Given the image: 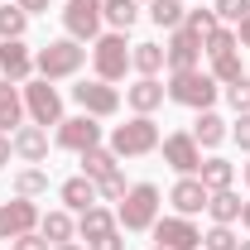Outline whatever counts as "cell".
<instances>
[{"label":"cell","mask_w":250,"mask_h":250,"mask_svg":"<svg viewBox=\"0 0 250 250\" xmlns=\"http://www.w3.org/2000/svg\"><path fill=\"white\" fill-rule=\"evenodd\" d=\"M101 20L116 34H130L135 20H140V0H101Z\"/></svg>","instance_id":"obj_25"},{"label":"cell","mask_w":250,"mask_h":250,"mask_svg":"<svg viewBox=\"0 0 250 250\" xmlns=\"http://www.w3.org/2000/svg\"><path fill=\"white\" fill-rule=\"evenodd\" d=\"M197 178H202V188H207V192H221V188L236 183V164H231V159H221V154H212V159H202Z\"/></svg>","instance_id":"obj_24"},{"label":"cell","mask_w":250,"mask_h":250,"mask_svg":"<svg viewBox=\"0 0 250 250\" xmlns=\"http://www.w3.org/2000/svg\"><path fill=\"white\" fill-rule=\"evenodd\" d=\"M53 145H58V149H72V154L96 149V145H101V121H96V116H62L58 130H53Z\"/></svg>","instance_id":"obj_11"},{"label":"cell","mask_w":250,"mask_h":250,"mask_svg":"<svg viewBox=\"0 0 250 250\" xmlns=\"http://www.w3.org/2000/svg\"><path fill=\"white\" fill-rule=\"evenodd\" d=\"M39 202L29 197H10V202H0V241H15V236H24V231H39Z\"/></svg>","instance_id":"obj_12"},{"label":"cell","mask_w":250,"mask_h":250,"mask_svg":"<svg viewBox=\"0 0 250 250\" xmlns=\"http://www.w3.org/2000/svg\"><path fill=\"white\" fill-rule=\"evenodd\" d=\"M159 140H164V135H159L154 116H130L125 125L111 130V145H106V149H111L116 159H145V154L159 149Z\"/></svg>","instance_id":"obj_4"},{"label":"cell","mask_w":250,"mask_h":250,"mask_svg":"<svg viewBox=\"0 0 250 250\" xmlns=\"http://www.w3.org/2000/svg\"><path fill=\"white\" fill-rule=\"evenodd\" d=\"M10 250H53V246H48L39 231H24V236H15V241H10Z\"/></svg>","instance_id":"obj_39"},{"label":"cell","mask_w":250,"mask_h":250,"mask_svg":"<svg viewBox=\"0 0 250 250\" xmlns=\"http://www.w3.org/2000/svg\"><path fill=\"white\" fill-rule=\"evenodd\" d=\"M39 236H43L48 246L77 241V217H72L67 207H53V212H43V217H39Z\"/></svg>","instance_id":"obj_21"},{"label":"cell","mask_w":250,"mask_h":250,"mask_svg":"<svg viewBox=\"0 0 250 250\" xmlns=\"http://www.w3.org/2000/svg\"><path fill=\"white\" fill-rule=\"evenodd\" d=\"M92 67H96L101 82H111V87L121 82L125 72H130V43H125V34L111 29V34L96 39V43H92Z\"/></svg>","instance_id":"obj_6"},{"label":"cell","mask_w":250,"mask_h":250,"mask_svg":"<svg viewBox=\"0 0 250 250\" xmlns=\"http://www.w3.org/2000/svg\"><path fill=\"white\" fill-rule=\"evenodd\" d=\"M82 62H87V43H77V39H53V43H43V48L34 53V72H39L43 82H67V77L82 72Z\"/></svg>","instance_id":"obj_1"},{"label":"cell","mask_w":250,"mask_h":250,"mask_svg":"<svg viewBox=\"0 0 250 250\" xmlns=\"http://www.w3.org/2000/svg\"><path fill=\"white\" fill-rule=\"evenodd\" d=\"M168 62H164V43H130V72L140 77H159Z\"/></svg>","instance_id":"obj_23"},{"label":"cell","mask_w":250,"mask_h":250,"mask_svg":"<svg viewBox=\"0 0 250 250\" xmlns=\"http://www.w3.org/2000/svg\"><path fill=\"white\" fill-rule=\"evenodd\" d=\"M231 140L241 145V154H250V111H246V116H236V125H231Z\"/></svg>","instance_id":"obj_38"},{"label":"cell","mask_w":250,"mask_h":250,"mask_svg":"<svg viewBox=\"0 0 250 250\" xmlns=\"http://www.w3.org/2000/svg\"><path fill=\"white\" fill-rule=\"evenodd\" d=\"M149 236H154V246L164 250H202V231H197V221L192 217H159L154 226H149Z\"/></svg>","instance_id":"obj_10"},{"label":"cell","mask_w":250,"mask_h":250,"mask_svg":"<svg viewBox=\"0 0 250 250\" xmlns=\"http://www.w3.org/2000/svg\"><path fill=\"white\" fill-rule=\"evenodd\" d=\"M241 178H246V188H250V159H246V164H241Z\"/></svg>","instance_id":"obj_46"},{"label":"cell","mask_w":250,"mask_h":250,"mask_svg":"<svg viewBox=\"0 0 250 250\" xmlns=\"http://www.w3.org/2000/svg\"><path fill=\"white\" fill-rule=\"evenodd\" d=\"M236 43H241V48H250V15L236 24Z\"/></svg>","instance_id":"obj_42"},{"label":"cell","mask_w":250,"mask_h":250,"mask_svg":"<svg viewBox=\"0 0 250 250\" xmlns=\"http://www.w3.org/2000/svg\"><path fill=\"white\" fill-rule=\"evenodd\" d=\"M24 116H29V125H53L58 130V121H62V96H58V87L53 82H43V77H29L24 87Z\"/></svg>","instance_id":"obj_5"},{"label":"cell","mask_w":250,"mask_h":250,"mask_svg":"<svg viewBox=\"0 0 250 250\" xmlns=\"http://www.w3.org/2000/svg\"><path fill=\"white\" fill-rule=\"evenodd\" d=\"M236 246H241V236L231 226H217L212 221V231H202V250H236Z\"/></svg>","instance_id":"obj_35"},{"label":"cell","mask_w":250,"mask_h":250,"mask_svg":"<svg viewBox=\"0 0 250 250\" xmlns=\"http://www.w3.org/2000/svg\"><path fill=\"white\" fill-rule=\"evenodd\" d=\"M168 101H178L188 111H212V101L221 96V82L202 67H188V72H168Z\"/></svg>","instance_id":"obj_2"},{"label":"cell","mask_w":250,"mask_h":250,"mask_svg":"<svg viewBox=\"0 0 250 250\" xmlns=\"http://www.w3.org/2000/svg\"><path fill=\"white\" fill-rule=\"evenodd\" d=\"M241 43H236V29H226L221 24L217 34H207V43H202V58H221V53H236Z\"/></svg>","instance_id":"obj_33"},{"label":"cell","mask_w":250,"mask_h":250,"mask_svg":"<svg viewBox=\"0 0 250 250\" xmlns=\"http://www.w3.org/2000/svg\"><path fill=\"white\" fill-rule=\"evenodd\" d=\"M154 250H164V246H154Z\"/></svg>","instance_id":"obj_49"},{"label":"cell","mask_w":250,"mask_h":250,"mask_svg":"<svg viewBox=\"0 0 250 250\" xmlns=\"http://www.w3.org/2000/svg\"><path fill=\"white\" fill-rule=\"evenodd\" d=\"M164 62H168V72L202 67V43H197L188 29H173V34H168V43H164Z\"/></svg>","instance_id":"obj_15"},{"label":"cell","mask_w":250,"mask_h":250,"mask_svg":"<svg viewBox=\"0 0 250 250\" xmlns=\"http://www.w3.org/2000/svg\"><path fill=\"white\" fill-rule=\"evenodd\" d=\"M164 82H159V77H135V82H130V87H125V106H130V111H135V116H154L159 106H164Z\"/></svg>","instance_id":"obj_16"},{"label":"cell","mask_w":250,"mask_h":250,"mask_svg":"<svg viewBox=\"0 0 250 250\" xmlns=\"http://www.w3.org/2000/svg\"><path fill=\"white\" fill-rule=\"evenodd\" d=\"M207 217L217 221V226H231V221H241V192L236 188H221L207 197Z\"/></svg>","instance_id":"obj_26"},{"label":"cell","mask_w":250,"mask_h":250,"mask_svg":"<svg viewBox=\"0 0 250 250\" xmlns=\"http://www.w3.org/2000/svg\"><path fill=\"white\" fill-rule=\"evenodd\" d=\"M111 231H121V221H116V212L111 207H87V212H77V236L82 241H101V236H111Z\"/></svg>","instance_id":"obj_20"},{"label":"cell","mask_w":250,"mask_h":250,"mask_svg":"<svg viewBox=\"0 0 250 250\" xmlns=\"http://www.w3.org/2000/svg\"><path fill=\"white\" fill-rule=\"evenodd\" d=\"M72 101H77L82 116H96V121H111V116L121 111V92H116L111 82H101V77L77 82V87H72Z\"/></svg>","instance_id":"obj_8"},{"label":"cell","mask_w":250,"mask_h":250,"mask_svg":"<svg viewBox=\"0 0 250 250\" xmlns=\"http://www.w3.org/2000/svg\"><path fill=\"white\" fill-rule=\"evenodd\" d=\"M212 62V67H207V72H212V77H217L221 87H231V82H236V77H246V67H241V48H236V53H221V58H207Z\"/></svg>","instance_id":"obj_31"},{"label":"cell","mask_w":250,"mask_h":250,"mask_svg":"<svg viewBox=\"0 0 250 250\" xmlns=\"http://www.w3.org/2000/svg\"><path fill=\"white\" fill-rule=\"evenodd\" d=\"M159 154H164V164H168L178 178H188V173L202 168V145L192 140V130H173V135H164V140H159Z\"/></svg>","instance_id":"obj_9"},{"label":"cell","mask_w":250,"mask_h":250,"mask_svg":"<svg viewBox=\"0 0 250 250\" xmlns=\"http://www.w3.org/2000/svg\"><path fill=\"white\" fill-rule=\"evenodd\" d=\"M192 140H197L202 149H217L221 140H231V125L221 121L217 111H197V121H192Z\"/></svg>","instance_id":"obj_22"},{"label":"cell","mask_w":250,"mask_h":250,"mask_svg":"<svg viewBox=\"0 0 250 250\" xmlns=\"http://www.w3.org/2000/svg\"><path fill=\"white\" fill-rule=\"evenodd\" d=\"M207 188H202V178L197 173H188V178H178V183L168 188V207L178 212V217H197V212H207Z\"/></svg>","instance_id":"obj_14"},{"label":"cell","mask_w":250,"mask_h":250,"mask_svg":"<svg viewBox=\"0 0 250 250\" xmlns=\"http://www.w3.org/2000/svg\"><path fill=\"white\" fill-rule=\"evenodd\" d=\"M20 125H24V92H20V82L0 77V135H15Z\"/></svg>","instance_id":"obj_19"},{"label":"cell","mask_w":250,"mask_h":250,"mask_svg":"<svg viewBox=\"0 0 250 250\" xmlns=\"http://www.w3.org/2000/svg\"><path fill=\"white\" fill-rule=\"evenodd\" d=\"M212 10H217V20L226 24V29H236V24L250 15V0H212Z\"/></svg>","instance_id":"obj_34"},{"label":"cell","mask_w":250,"mask_h":250,"mask_svg":"<svg viewBox=\"0 0 250 250\" xmlns=\"http://www.w3.org/2000/svg\"><path fill=\"white\" fill-rule=\"evenodd\" d=\"M15 5H20L24 15H43V10H48V0H15Z\"/></svg>","instance_id":"obj_41"},{"label":"cell","mask_w":250,"mask_h":250,"mask_svg":"<svg viewBox=\"0 0 250 250\" xmlns=\"http://www.w3.org/2000/svg\"><path fill=\"white\" fill-rule=\"evenodd\" d=\"M221 96H226V106H231L236 116H246L250 111V77H236L231 87H221Z\"/></svg>","instance_id":"obj_36"},{"label":"cell","mask_w":250,"mask_h":250,"mask_svg":"<svg viewBox=\"0 0 250 250\" xmlns=\"http://www.w3.org/2000/svg\"><path fill=\"white\" fill-rule=\"evenodd\" d=\"M82 173H87V178H92V183H101V178H106V173H116V168H121V159L111 154V149H106V145H96V149H82Z\"/></svg>","instance_id":"obj_27"},{"label":"cell","mask_w":250,"mask_h":250,"mask_svg":"<svg viewBox=\"0 0 250 250\" xmlns=\"http://www.w3.org/2000/svg\"><path fill=\"white\" fill-rule=\"evenodd\" d=\"M10 145H15V159L20 164H43L48 159V130L43 125H20L10 135Z\"/></svg>","instance_id":"obj_17"},{"label":"cell","mask_w":250,"mask_h":250,"mask_svg":"<svg viewBox=\"0 0 250 250\" xmlns=\"http://www.w3.org/2000/svg\"><path fill=\"white\" fill-rule=\"evenodd\" d=\"M87 250H125V236L111 231V236H101V241H87Z\"/></svg>","instance_id":"obj_40"},{"label":"cell","mask_w":250,"mask_h":250,"mask_svg":"<svg viewBox=\"0 0 250 250\" xmlns=\"http://www.w3.org/2000/svg\"><path fill=\"white\" fill-rule=\"evenodd\" d=\"M125 192H130V183H125V173H121V168H116V173H106V178L96 183V197H101V202H121Z\"/></svg>","instance_id":"obj_37"},{"label":"cell","mask_w":250,"mask_h":250,"mask_svg":"<svg viewBox=\"0 0 250 250\" xmlns=\"http://www.w3.org/2000/svg\"><path fill=\"white\" fill-rule=\"evenodd\" d=\"M10 159H15V145H10V135H0V168H5Z\"/></svg>","instance_id":"obj_43"},{"label":"cell","mask_w":250,"mask_h":250,"mask_svg":"<svg viewBox=\"0 0 250 250\" xmlns=\"http://www.w3.org/2000/svg\"><path fill=\"white\" fill-rule=\"evenodd\" d=\"M58 197H62V207H67L72 217L101 202V197H96V183L87 178V173H72V178H62V183H58Z\"/></svg>","instance_id":"obj_18"},{"label":"cell","mask_w":250,"mask_h":250,"mask_svg":"<svg viewBox=\"0 0 250 250\" xmlns=\"http://www.w3.org/2000/svg\"><path fill=\"white\" fill-rule=\"evenodd\" d=\"M140 5H149V0H140Z\"/></svg>","instance_id":"obj_48"},{"label":"cell","mask_w":250,"mask_h":250,"mask_svg":"<svg viewBox=\"0 0 250 250\" xmlns=\"http://www.w3.org/2000/svg\"><path fill=\"white\" fill-rule=\"evenodd\" d=\"M241 226H246V236H250V197L241 202Z\"/></svg>","instance_id":"obj_44"},{"label":"cell","mask_w":250,"mask_h":250,"mask_svg":"<svg viewBox=\"0 0 250 250\" xmlns=\"http://www.w3.org/2000/svg\"><path fill=\"white\" fill-rule=\"evenodd\" d=\"M24 29H29V15L10 0V5H0V39H24Z\"/></svg>","instance_id":"obj_32"},{"label":"cell","mask_w":250,"mask_h":250,"mask_svg":"<svg viewBox=\"0 0 250 250\" xmlns=\"http://www.w3.org/2000/svg\"><path fill=\"white\" fill-rule=\"evenodd\" d=\"M0 77L20 82V87L34 77V53H29L24 39H0Z\"/></svg>","instance_id":"obj_13"},{"label":"cell","mask_w":250,"mask_h":250,"mask_svg":"<svg viewBox=\"0 0 250 250\" xmlns=\"http://www.w3.org/2000/svg\"><path fill=\"white\" fill-rule=\"evenodd\" d=\"M183 29L192 34L197 43H207V34H217L221 20H217V10H188V15H183Z\"/></svg>","instance_id":"obj_30"},{"label":"cell","mask_w":250,"mask_h":250,"mask_svg":"<svg viewBox=\"0 0 250 250\" xmlns=\"http://www.w3.org/2000/svg\"><path fill=\"white\" fill-rule=\"evenodd\" d=\"M101 0H62V29L77 43H96L101 39Z\"/></svg>","instance_id":"obj_7"},{"label":"cell","mask_w":250,"mask_h":250,"mask_svg":"<svg viewBox=\"0 0 250 250\" xmlns=\"http://www.w3.org/2000/svg\"><path fill=\"white\" fill-rule=\"evenodd\" d=\"M183 15H188V5L183 0H149V20H154L159 29H183Z\"/></svg>","instance_id":"obj_29"},{"label":"cell","mask_w":250,"mask_h":250,"mask_svg":"<svg viewBox=\"0 0 250 250\" xmlns=\"http://www.w3.org/2000/svg\"><path fill=\"white\" fill-rule=\"evenodd\" d=\"M236 250H250V241H241V246H236Z\"/></svg>","instance_id":"obj_47"},{"label":"cell","mask_w":250,"mask_h":250,"mask_svg":"<svg viewBox=\"0 0 250 250\" xmlns=\"http://www.w3.org/2000/svg\"><path fill=\"white\" fill-rule=\"evenodd\" d=\"M53 250H87V246H77V241H62V246H53Z\"/></svg>","instance_id":"obj_45"},{"label":"cell","mask_w":250,"mask_h":250,"mask_svg":"<svg viewBox=\"0 0 250 250\" xmlns=\"http://www.w3.org/2000/svg\"><path fill=\"white\" fill-rule=\"evenodd\" d=\"M159 207H164V192L154 183H130V192L116 202V221L121 231H149L159 221Z\"/></svg>","instance_id":"obj_3"},{"label":"cell","mask_w":250,"mask_h":250,"mask_svg":"<svg viewBox=\"0 0 250 250\" xmlns=\"http://www.w3.org/2000/svg\"><path fill=\"white\" fill-rule=\"evenodd\" d=\"M43 192H48V173H43V168H39V164H24V168H20V173H15V197H43Z\"/></svg>","instance_id":"obj_28"}]
</instances>
